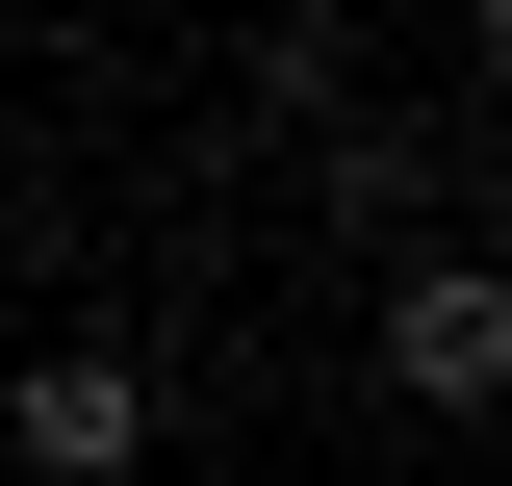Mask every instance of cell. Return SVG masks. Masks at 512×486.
I'll list each match as a JSON object with an SVG mask.
<instances>
[{
  "instance_id": "6da1fadb",
  "label": "cell",
  "mask_w": 512,
  "mask_h": 486,
  "mask_svg": "<svg viewBox=\"0 0 512 486\" xmlns=\"http://www.w3.org/2000/svg\"><path fill=\"white\" fill-rule=\"evenodd\" d=\"M0 461L26 486H154V359L128 333H52V359L0 384Z\"/></svg>"
},
{
  "instance_id": "7a4b0ae2",
  "label": "cell",
  "mask_w": 512,
  "mask_h": 486,
  "mask_svg": "<svg viewBox=\"0 0 512 486\" xmlns=\"http://www.w3.org/2000/svg\"><path fill=\"white\" fill-rule=\"evenodd\" d=\"M384 384L410 410H512V256H410L384 282Z\"/></svg>"
},
{
  "instance_id": "3957f363",
  "label": "cell",
  "mask_w": 512,
  "mask_h": 486,
  "mask_svg": "<svg viewBox=\"0 0 512 486\" xmlns=\"http://www.w3.org/2000/svg\"><path fill=\"white\" fill-rule=\"evenodd\" d=\"M256 128H359V26H256Z\"/></svg>"
},
{
  "instance_id": "277c9868",
  "label": "cell",
  "mask_w": 512,
  "mask_h": 486,
  "mask_svg": "<svg viewBox=\"0 0 512 486\" xmlns=\"http://www.w3.org/2000/svg\"><path fill=\"white\" fill-rule=\"evenodd\" d=\"M461 52H487V77H512V0H487V26H461Z\"/></svg>"
}]
</instances>
